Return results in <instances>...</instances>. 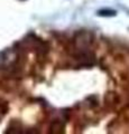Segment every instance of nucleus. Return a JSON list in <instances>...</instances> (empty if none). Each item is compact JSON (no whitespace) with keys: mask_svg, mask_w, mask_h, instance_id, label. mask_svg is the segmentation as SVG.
<instances>
[{"mask_svg":"<svg viewBox=\"0 0 129 134\" xmlns=\"http://www.w3.org/2000/svg\"><path fill=\"white\" fill-rule=\"evenodd\" d=\"M116 14H117V12L113 10H99L98 11V15L101 17H113V16H116Z\"/></svg>","mask_w":129,"mask_h":134,"instance_id":"obj_1","label":"nucleus"}]
</instances>
